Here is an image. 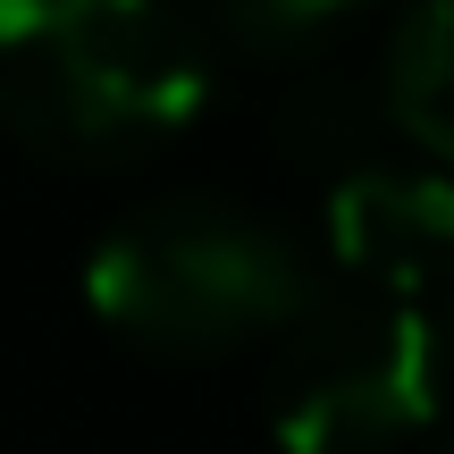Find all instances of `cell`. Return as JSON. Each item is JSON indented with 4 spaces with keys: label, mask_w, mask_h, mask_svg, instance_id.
<instances>
[{
    "label": "cell",
    "mask_w": 454,
    "mask_h": 454,
    "mask_svg": "<svg viewBox=\"0 0 454 454\" xmlns=\"http://www.w3.org/2000/svg\"><path fill=\"white\" fill-rule=\"evenodd\" d=\"M202 101L211 43L177 0H0V127L43 160H144Z\"/></svg>",
    "instance_id": "1"
},
{
    "label": "cell",
    "mask_w": 454,
    "mask_h": 454,
    "mask_svg": "<svg viewBox=\"0 0 454 454\" xmlns=\"http://www.w3.org/2000/svg\"><path fill=\"white\" fill-rule=\"evenodd\" d=\"M84 294L110 337L168 362H219L278 345L320 303V278L286 227L236 202H160L93 244Z\"/></svg>",
    "instance_id": "2"
},
{
    "label": "cell",
    "mask_w": 454,
    "mask_h": 454,
    "mask_svg": "<svg viewBox=\"0 0 454 454\" xmlns=\"http://www.w3.org/2000/svg\"><path fill=\"white\" fill-rule=\"evenodd\" d=\"M446 345L421 303H311L270 362V438L286 454H395L438 421Z\"/></svg>",
    "instance_id": "3"
},
{
    "label": "cell",
    "mask_w": 454,
    "mask_h": 454,
    "mask_svg": "<svg viewBox=\"0 0 454 454\" xmlns=\"http://www.w3.org/2000/svg\"><path fill=\"white\" fill-rule=\"evenodd\" d=\"M328 261L354 278V294H387V303H421V294L454 286V177L395 160L337 168Z\"/></svg>",
    "instance_id": "4"
},
{
    "label": "cell",
    "mask_w": 454,
    "mask_h": 454,
    "mask_svg": "<svg viewBox=\"0 0 454 454\" xmlns=\"http://www.w3.org/2000/svg\"><path fill=\"white\" fill-rule=\"evenodd\" d=\"M387 110L454 177V0H412L387 43Z\"/></svg>",
    "instance_id": "5"
},
{
    "label": "cell",
    "mask_w": 454,
    "mask_h": 454,
    "mask_svg": "<svg viewBox=\"0 0 454 454\" xmlns=\"http://www.w3.org/2000/svg\"><path fill=\"white\" fill-rule=\"evenodd\" d=\"M219 34L253 59H320L371 0H211Z\"/></svg>",
    "instance_id": "6"
},
{
    "label": "cell",
    "mask_w": 454,
    "mask_h": 454,
    "mask_svg": "<svg viewBox=\"0 0 454 454\" xmlns=\"http://www.w3.org/2000/svg\"><path fill=\"white\" fill-rule=\"evenodd\" d=\"M438 454H454V438H446V446H438Z\"/></svg>",
    "instance_id": "7"
}]
</instances>
